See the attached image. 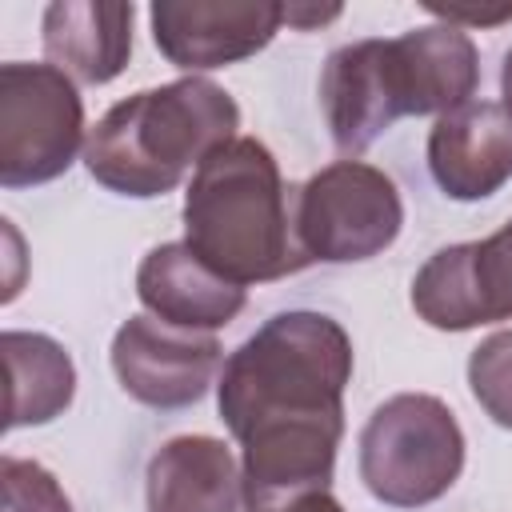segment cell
<instances>
[{
    "label": "cell",
    "mask_w": 512,
    "mask_h": 512,
    "mask_svg": "<svg viewBox=\"0 0 512 512\" xmlns=\"http://www.w3.org/2000/svg\"><path fill=\"white\" fill-rule=\"evenodd\" d=\"M348 376L352 340L320 312H280L224 360L220 416L244 448L248 512L328 492Z\"/></svg>",
    "instance_id": "obj_1"
},
{
    "label": "cell",
    "mask_w": 512,
    "mask_h": 512,
    "mask_svg": "<svg viewBox=\"0 0 512 512\" xmlns=\"http://www.w3.org/2000/svg\"><path fill=\"white\" fill-rule=\"evenodd\" d=\"M184 232L188 248L240 288L312 264L296 240V196H288L272 152L252 136H236L192 172Z\"/></svg>",
    "instance_id": "obj_2"
},
{
    "label": "cell",
    "mask_w": 512,
    "mask_h": 512,
    "mask_svg": "<svg viewBox=\"0 0 512 512\" xmlns=\"http://www.w3.org/2000/svg\"><path fill=\"white\" fill-rule=\"evenodd\" d=\"M236 128V100L204 76H184L112 104L88 132L84 164L120 196H164L192 164L232 144Z\"/></svg>",
    "instance_id": "obj_3"
},
{
    "label": "cell",
    "mask_w": 512,
    "mask_h": 512,
    "mask_svg": "<svg viewBox=\"0 0 512 512\" xmlns=\"http://www.w3.org/2000/svg\"><path fill=\"white\" fill-rule=\"evenodd\" d=\"M464 468V432L444 400L400 392L384 400L360 432V480L392 508L440 500Z\"/></svg>",
    "instance_id": "obj_4"
},
{
    "label": "cell",
    "mask_w": 512,
    "mask_h": 512,
    "mask_svg": "<svg viewBox=\"0 0 512 512\" xmlns=\"http://www.w3.org/2000/svg\"><path fill=\"white\" fill-rule=\"evenodd\" d=\"M84 140L76 84L52 64L12 60L0 68V184L56 180Z\"/></svg>",
    "instance_id": "obj_5"
},
{
    "label": "cell",
    "mask_w": 512,
    "mask_h": 512,
    "mask_svg": "<svg viewBox=\"0 0 512 512\" xmlns=\"http://www.w3.org/2000/svg\"><path fill=\"white\" fill-rule=\"evenodd\" d=\"M400 224L396 184L364 160H336L296 188V240L308 260H368L400 236Z\"/></svg>",
    "instance_id": "obj_6"
},
{
    "label": "cell",
    "mask_w": 512,
    "mask_h": 512,
    "mask_svg": "<svg viewBox=\"0 0 512 512\" xmlns=\"http://www.w3.org/2000/svg\"><path fill=\"white\" fill-rule=\"evenodd\" d=\"M220 368L212 332L180 328L160 316H132L112 340V372L120 388L148 408L196 404Z\"/></svg>",
    "instance_id": "obj_7"
},
{
    "label": "cell",
    "mask_w": 512,
    "mask_h": 512,
    "mask_svg": "<svg viewBox=\"0 0 512 512\" xmlns=\"http://www.w3.org/2000/svg\"><path fill=\"white\" fill-rule=\"evenodd\" d=\"M320 108L340 152H364L408 112V84L396 40H356L328 56L320 72Z\"/></svg>",
    "instance_id": "obj_8"
},
{
    "label": "cell",
    "mask_w": 512,
    "mask_h": 512,
    "mask_svg": "<svg viewBox=\"0 0 512 512\" xmlns=\"http://www.w3.org/2000/svg\"><path fill=\"white\" fill-rule=\"evenodd\" d=\"M284 24V4L268 0H160L152 4V40L176 68H224L260 52Z\"/></svg>",
    "instance_id": "obj_9"
},
{
    "label": "cell",
    "mask_w": 512,
    "mask_h": 512,
    "mask_svg": "<svg viewBox=\"0 0 512 512\" xmlns=\"http://www.w3.org/2000/svg\"><path fill=\"white\" fill-rule=\"evenodd\" d=\"M432 180L452 200H484L512 180V112L496 100H468L428 132Z\"/></svg>",
    "instance_id": "obj_10"
},
{
    "label": "cell",
    "mask_w": 512,
    "mask_h": 512,
    "mask_svg": "<svg viewBox=\"0 0 512 512\" xmlns=\"http://www.w3.org/2000/svg\"><path fill=\"white\" fill-rule=\"evenodd\" d=\"M136 296L152 316L196 332H212L244 308V288L200 260L188 240L160 244L140 260Z\"/></svg>",
    "instance_id": "obj_11"
},
{
    "label": "cell",
    "mask_w": 512,
    "mask_h": 512,
    "mask_svg": "<svg viewBox=\"0 0 512 512\" xmlns=\"http://www.w3.org/2000/svg\"><path fill=\"white\" fill-rule=\"evenodd\" d=\"M132 4L56 0L44 8V52L52 68L80 84H108L132 56Z\"/></svg>",
    "instance_id": "obj_12"
},
{
    "label": "cell",
    "mask_w": 512,
    "mask_h": 512,
    "mask_svg": "<svg viewBox=\"0 0 512 512\" xmlns=\"http://www.w3.org/2000/svg\"><path fill=\"white\" fill-rule=\"evenodd\" d=\"M148 512H236L244 480L216 436H176L148 460Z\"/></svg>",
    "instance_id": "obj_13"
},
{
    "label": "cell",
    "mask_w": 512,
    "mask_h": 512,
    "mask_svg": "<svg viewBox=\"0 0 512 512\" xmlns=\"http://www.w3.org/2000/svg\"><path fill=\"white\" fill-rule=\"evenodd\" d=\"M396 52L408 76L412 116L452 112L468 104L480 80V56L464 28L456 24H424L396 36Z\"/></svg>",
    "instance_id": "obj_14"
},
{
    "label": "cell",
    "mask_w": 512,
    "mask_h": 512,
    "mask_svg": "<svg viewBox=\"0 0 512 512\" xmlns=\"http://www.w3.org/2000/svg\"><path fill=\"white\" fill-rule=\"evenodd\" d=\"M4 372H8V408L4 424H44L72 404L76 368L68 352L40 332H4L0 340Z\"/></svg>",
    "instance_id": "obj_15"
},
{
    "label": "cell",
    "mask_w": 512,
    "mask_h": 512,
    "mask_svg": "<svg viewBox=\"0 0 512 512\" xmlns=\"http://www.w3.org/2000/svg\"><path fill=\"white\" fill-rule=\"evenodd\" d=\"M412 308L420 320L444 332H464L476 324H488L480 276H476V240L440 248L412 280Z\"/></svg>",
    "instance_id": "obj_16"
},
{
    "label": "cell",
    "mask_w": 512,
    "mask_h": 512,
    "mask_svg": "<svg viewBox=\"0 0 512 512\" xmlns=\"http://www.w3.org/2000/svg\"><path fill=\"white\" fill-rule=\"evenodd\" d=\"M468 384L480 408L500 424L512 428V328L492 332L468 356Z\"/></svg>",
    "instance_id": "obj_17"
},
{
    "label": "cell",
    "mask_w": 512,
    "mask_h": 512,
    "mask_svg": "<svg viewBox=\"0 0 512 512\" xmlns=\"http://www.w3.org/2000/svg\"><path fill=\"white\" fill-rule=\"evenodd\" d=\"M0 488H4V512H72L56 476L48 468H40L36 460L4 456Z\"/></svg>",
    "instance_id": "obj_18"
},
{
    "label": "cell",
    "mask_w": 512,
    "mask_h": 512,
    "mask_svg": "<svg viewBox=\"0 0 512 512\" xmlns=\"http://www.w3.org/2000/svg\"><path fill=\"white\" fill-rule=\"evenodd\" d=\"M476 276L488 324L512 320V220L488 240H476Z\"/></svg>",
    "instance_id": "obj_19"
},
{
    "label": "cell",
    "mask_w": 512,
    "mask_h": 512,
    "mask_svg": "<svg viewBox=\"0 0 512 512\" xmlns=\"http://www.w3.org/2000/svg\"><path fill=\"white\" fill-rule=\"evenodd\" d=\"M432 16H440L444 24H500L512 16V4H500V8H472V4H428Z\"/></svg>",
    "instance_id": "obj_20"
},
{
    "label": "cell",
    "mask_w": 512,
    "mask_h": 512,
    "mask_svg": "<svg viewBox=\"0 0 512 512\" xmlns=\"http://www.w3.org/2000/svg\"><path fill=\"white\" fill-rule=\"evenodd\" d=\"M264 512H344V508L328 492H312V496H300V500H288V504H276Z\"/></svg>",
    "instance_id": "obj_21"
},
{
    "label": "cell",
    "mask_w": 512,
    "mask_h": 512,
    "mask_svg": "<svg viewBox=\"0 0 512 512\" xmlns=\"http://www.w3.org/2000/svg\"><path fill=\"white\" fill-rule=\"evenodd\" d=\"M336 16H340L336 4L332 8H296V4L284 8V20L296 24V28H312V24H324V20H336Z\"/></svg>",
    "instance_id": "obj_22"
},
{
    "label": "cell",
    "mask_w": 512,
    "mask_h": 512,
    "mask_svg": "<svg viewBox=\"0 0 512 512\" xmlns=\"http://www.w3.org/2000/svg\"><path fill=\"white\" fill-rule=\"evenodd\" d=\"M500 92H504V108L512 112V48H508L504 68H500Z\"/></svg>",
    "instance_id": "obj_23"
}]
</instances>
